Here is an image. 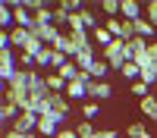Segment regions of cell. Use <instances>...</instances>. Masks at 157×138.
Instances as JSON below:
<instances>
[{
	"instance_id": "2",
	"label": "cell",
	"mask_w": 157,
	"mask_h": 138,
	"mask_svg": "<svg viewBox=\"0 0 157 138\" xmlns=\"http://www.w3.org/2000/svg\"><path fill=\"white\" fill-rule=\"evenodd\" d=\"M101 60L110 63V69L120 72L126 63H132V50H129V41H113L107 50H101Z\"/></svg>"
},
{
	"instance_id": "6",
	"label": "cell",
	"mask_w": 157,
	"mask_h": 138,
	"mask_svg": "<svg viewBox=\"0 0 157 138\" xmlns=\"http://www.w3.org/2000/svg\"><path fill=\"white\" fill-rule=\"evenodd\" d=\"M38 119H41L38 113H29V110H22V113H19V119L13 122L10 129H16V132H38Z\"/></svg>"
},
{
	"instance_id": "29",
	"label": "cell",
	"mask_w": 157,
	"mask_h": 138,
	"mask_svg": "<svg viewBox=\"0 0 157 138\" xmlns=\"http://www.w3.org/2000/svg\"><path fill=\"white\" fill-rule=\"evenodd\" d=\"M141 138H154V135H151V132H148V135H141Z\"/></svg>"
},
{
	"instance_id": "21",
	"label": "cell",
	"mask_w": 157,
	"mask_h": 138,
	"mask_svg": "<svg viewBox=\"0 0 157 138\" xmlns=\"http://www.w3.org/2000/svg\"><path fill=\"white\" fill-rule=\"evenodd\" d=\"M50 57H54V50H50V47H44L41 54L35 57V69H50Z\"/></svg>"
},
{
	"instance_id": "11",
	"label": "cell",
	"mask_w": 157,
	"mask_h": 138,
	"mask_svg": "<svg viewBox=\"0 0 157 138\" xmlns=\"http://www.w3.org/2000/svg\"><path fill=\"white\" fill-rule=\"evenodd\" d=\"M50 100H54V113H60L63 119L72 113V100H69L66 94H50Z\"/></svg>"
},
{
	"instance_id": "27",
	"label": "cell",
	"mask_w": 157,
	"mask_h": 138,
	"mask_svg": "<svg viewBox=\"0 0 157 138\" xmlns=\"http://www.w3.org/2000/svg\"><path fill=\"white\" fill-rule=\"evenodd\" d=\"M19 69H35V57H29V54H19Z\"/></svg>"
},
{
	"instance_id": "4",
	"label": "cell",
	"mask_w": 157,
	"mask_h": 138,
	"mask_svg": "<svg viewBox=\"0 0 157 138\" xmlns=\"http://www.w3.org/2000/svg\"><path fill=\"white\" fill-rule=\"evenodd\" d=\"M60 125H63V116L60 113H44L41 119H38V135H44V138H57L60 135Z\"/></svg>"
},
{
	"instance_id": "15",
	"label": "cell",
	"mask_w": 157,
	"mask_h": 138,
	"mask_svg": "<svg viewBox=\"0 0 157 138\" xmlns=\"http://www.w3.org/2000/svg\"><path fill=\"white\" fill-rule=\"evenodd\" d=\"M120 72H123L126 82H138V79H141V66H138V63H126Z\"/></svg>"
},
{
	"instance_id": "25",
	"label": "cell",
	"mask_w": 157,
	"mask_h": 138,
	"mask_svg": "<svg viewBox=\"0 0 157 138\" xmlns=\"http://www.w3.org/2000/svg\"><path fill=\"white\" fill-rule=\"evenodd\" d=\"M3 138H41L38 132H16V129H6Z\"/></svg>"
},
{
	"instance_id": "26",
	"label": "cell",
	"mask_w": 157,
	"mask_h": 138,
	"mask_svg": "<svg viewBox=\"0 0 157 138\" xmlns=\"http://www.w3.org/2000/svg\"><path fill=\"white\" fill-rule=\"evenodd\" d=\"M145 19H148V22H154V25H157V0H151V3H148V6H145Z\"/></svg>"
},
{
	"instance_id": "5",
	"label": "cell",
	"mask_w": 157,
	"mask_h": 138,
	"mask_svg": "<svg viewBox=\"0 0 157 138\" xmlns=\"http://www.w3.org/2000/svg\"><path fill=\"white\" fill-rule=\"evenodd\" d=\"M32 35H35L44 47H54V41L60 38V28H57V25H35V28H32Z\"/></svg>"
},
{
	"instance_id": "24",
	"label": "cell",
	"mask_w": 157,
	"mask_h": 138,
	"mask_svg": "<svg viewBox=\"0 0 157 138\" xmlns=\"http://www.w3.org/2000/svg\"><path fill=\"white\" fill-rule=\"evenodd\" d=\"M132 94H135V97H138V100H145V97H148V94H151V88H148V85H145V82H141V79H138V82H132Z\"/></svg>"
},
{
	"instance_id": "13",
	"label": "cell",
	"mask_w": 157,
	"mask_h": 138,
	"mask_svg": "<svg viewBox=\"0 0 157 138\" xmlns=\"http://www.w3.org/2000/svg\"><path fill=\"white\" fill-rule=\"evenodd\" d=\"M138 107H141V113H145V116L151 119V122H157V97H145V100H138Z\"/></svg>"
},
{
	"instance_id": "18",
	"label": "cell",
	"mask_w": 157,
	"mask_h": 138,
	"mask_svg": "<svg viewBox=\"0 0 157 138\" xmlns=\"http://www.w3.org/2000/svg\"><path fill=\"white\" fill-rule=\"evenodd\" d=\"M60 75H63V79H66V82H75V79H78V75H82V69H78V66H75V60H69V63H66V66H63V69H60Z\"/></svg>"
},
{
	"instance_id": "12",
	"label": "cell",
	"mask_w": 157,
	"mask_h": 138,
	"mask_svg": "<svg viewBox=\"0 0 157 138\" xmlns=\"http://www.w3.org/2000/svg\"><path fill=\"white\" fill-rule=\"evenodd\" d=\"M66 97H69V100H85V97H88V85L78 82V79L69 82V85H66Z\"/></svg>"
},
{
	"instance_id": "7",
	"label": "cell",
	"mask_w": 157,
	"mask_h": 138,
	"mask_svg": "<svg viewBox=\"0 0 157 138\" xmlns=\"http://www.w3.org/2000/svg\"><path fill=\"white\" fill-rule=\"evenodd\" d=\"M19 113H22V110H19V104H13L10 97H3V100H0V119H3V125H6V129L19 119Z\"/></svg>"
},
{
	"instance_id": "8",
	"label": "cell",
	"mask_w": 157,
	"mask_h": 138,
	"mask_svg": "<svg viewBox=\"0 0 157 138\" xmlns=\"http://www.w3.org/2000/svg\"><path fill=\"white\" fill-rule=\"evenodd\" d=\"M145 16V6L138 3V0H123V6H120V19H129V22H135Z\"/></svg>"
},
{
	"instance_id": "10",
	"label": "cell",
	"mask_w": 157,
	"mask_h": 138,
	"mask_svg": "<svg viewBox=\"0 0 157 138\" xmlns=\"http://www.w3.org/2000/svg\"><path fill=\"white\" fill-rule=\"evenodd\" d=\"M54 50H60V54H66L69 60H75V47H72V38H69V32H60V38L54 41Z\"/></svg>"
},
{
	"instance_id": "19",
	"label": "cell",
	"mask_w": 157,
	"mask_h": 138,
	"mask_svg": "<svg viewBox=\"0 0 157 138\" xmlns=\"http://www.w3.org/2000/svg\"><path fill=\"white\" fill-rule=\"evenodd\" d=\"M120 6H123V0H104V3H101V13H107L110 19H116V16H120Z\"/></svg>"
},
{
	"instance_id": "17",
	"label": "cell",
	"mask_w": 157,
	"mask_h": 138,
	"mask_svg": "<svg viewBox=\"0 0 157 138\" xmlns=\"http://www.w3.org/2000/svg\"><path fill=\"white\" fill-rule=\"evenodd\" d=\"M75 132H78V138H98V129H94V122H88V119H82L75 125Z\"/></svg>"
},
{
	"instance_id": "22",
	"label": "cell",
	"mask_w": 157,
	"mask_h": 138,
	"mask_svg": "<svg viewBox=\"0 0 157 138\" xmlns=\"http://www.w3.org/2000/svg\"><path fill=\"white\" fill-rule=\"evenodd\" d=\"M82 116H85L88 122H91V119H98V116H101V104H98V100H88V104L82 107Z\"/></svg>"
},
{
	"instance_id": "31",
	"label": "cell",
	"mask_w": 157,
	"mask_h": 138,
	"mask_svg": "<svg viewBox=\"0 0 157 138\" xmlns=\"http://www.w3.org/2000/svg\"><path fill=\"white\" fill-rule=\"evenodd\" d=\"M154 72H157V66H154Z\"/></svg>"
},
{
	"instance_id": "14",
	"label": "cell",
	"mask_w": 157,
	"mask_h": 138,
	"mask_svg": "<svg viewBox=\"0 0 157 138\" xmlns=\"http://www.w3.org/2000/svg\"><path fill=\"white\" fill-rule=\"evenodd\" d=\"M78 16H82V22H85V32H94V28H101V25H104V22H98V16H94L88 6L78 13Z\"/></svg>"
},
{
	"instance_id": "16",
	"label": "cell",
	"mask_w": 157,
	"mask_h": 138,
	"mask_svg": "<svg viewBox=\"0 0 157 138\" xmlns=\"http://www.w3.org/2000/svg\"><path fill=\"white\" fill-rule=\"evenodd\" d=\"M123 135H126V138H141V135H148V125H145V122H129Z\"/></svg>"
},
{
	"instance_id": "23",
	"label": "cell",
	"mask_w": 157,
	"mask_h": 138,
	"mask_svg": "<svg viewBox=\"0 0 157 138\" xmlns=\"http://www.w3.org/2000/svg\"><path fill=\"white\" fill-rule=\"evenodd\" d=\"M35 25H54V9L44 6L41 13H35Z\"/></svg>"
},
{
	"instance_id": "20",
	"label": "cell",
	"mask_w": 157,
	"mask_h": 138,
	"mask_svg": "<svg viewBox=\"0 0 157 138\" xmlns=\"http://www.w3.org/2000/svg\"><path fill=\"white\" fill-rule=\"evenodd\" d=\"M69 16H72V13H66L63 6H57L54 9V25H57V28H69Z\"/></svg>"
},
{
	"instance_id": "3",
	"label": "cell",
	"mask_w": 157,
	"mask_h": 138,
	"mask_svg": "<svg viewBox=\"0 0 157 138\" xmlns=\"http://www.w3.org/2000/svg\"><path fill=\"white\" fill-rule=\"evenodd\" d=\"M104 28H107L116 41H132V38H135V25L129 22V19H120V16H116V19H107V22H104Z\"/></svg>"
},
{
	"instance_id": "30",
	"label": "cell",
	"mask_w": 157,
	"mask_h": 138,
	"mask_svg": "<svg viewBox=\"0 0 157 138\" xmlns=\"http://www.w3.org/2000/svg\"><path fill=\"white\" fill-rule=\"evenodd\" d=\"M154 47H157V41H154Z\"/></svg>"
},
{
	"instance_id": "9",
	"label": "cell",
	"mask_w": 157,
	"mask_h": 138,
	"mask_svg": "<svg viewBox=\"0 0 157 138\" xmlns=\"http://www.w3.org/2000/svg\"><path fill=\"white\" fill-rule=\"evenodd\" d=\"M88 97H94V100H110V97H113V85H110V82H91V85H88Z\"/></svg>"
},
{
	"instance_id": "28",
	"label": "cell",
	"mask_w": 157,
	"mask_h": 138,
	"mask_svg": "<svg viewBox=\"0 0 157 138\" xmlns=\"http://www.w3.org/2000/svg\"><path fill=\"white\" fill-rule=\"evenodd\" d=\"M57 138H78V132H75V129H60Z\"/></svg>"
},
{
	"instance_id": "1",
	"label": "cell",
	"mask_w": 157,
	"mask_h": 138,
	"mask_svg": "<svg viewBox=\"0 0 157 138\" xmlns=\"http://www.w3.org/2000/svg\"><path fill=\"white\" fill-rule=\"evenodd\" d=\"M10 41H13L16 50H22V54H29V57H38V54L44 50V44L38 41L29 28H13V32H10Z\"/></svg>"
}]
</instances>
